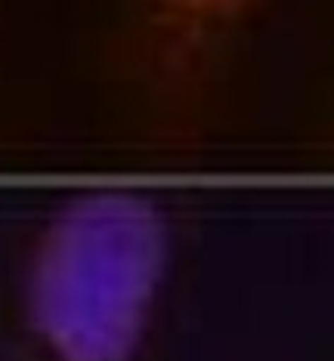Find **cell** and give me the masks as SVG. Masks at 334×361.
Here are the masks:
<instances>
[{
	"mask_svg": "<svg viewBox=\"0 0 334 361\" xmlns=\"http://www.w3.org/2000/svg\"><path fill=\"white\" fill-rule=\"evenodd\" d=\"M170 25L189 31H220L241 25L263 0H149Z\"/></svg>",
	"mask_w": 334,
	"mask_h": 361,
	"instance_id": "2",
	"label": "cell"
},
{
	"mask_svg": "<svg viewBox=\"0 0 334 361\" xmlns=\"http://www.w3.org/2000/svg\"><path fill=\"white\" fill-rule=\"evenodd\" d=\"M170 262L152 198L93 188L44 226L25 275V327L44 361H133Z\"/></svg>",
	"mask_w": 334,
	"mask_h": 361,
	"instance_id": "1",
	"label": "cell"
}]
</instances>
